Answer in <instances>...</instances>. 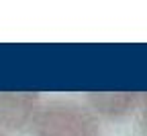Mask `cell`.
I'll return each instance as SVG.
<instances>
[{
  "label": "cell",
  "instance_id": "4",
  "mask_svg": "<svg viewBox=\"0 0 147 136\" xmlns=\"http://www.w3.org/2000/svg\"><path fill=\"white\" fill-rule=\"evenodd\" d=\"M0 136H6V134H4V132H2V130H0Z\"/></svg>",
  "mask_w": 147,
  "mask_h": 136
},
{
  "label": "cell",
  "instance_id": "2",
  "mask_svg": "<svg viewBox=\"0 0 147 136\" xmlns=\"http://www.w3.org/2000/svg\"><path fill=\"white\" fill-rule=\"evenodd\" d=\"M43 100L35 91H0V130L4 134L31 132Z\"/></svg>",
  "mask_w": 147,
  "mask_h": 136
},
{
  "label": "cell",
  "instance_id": "1",
  "mask_svg": "<svg viewBox=\"0 0 147 136\" xmlns=\"http://www.w3.org/2000/svg\"><path fill=\"white\" fill-rule=\"evenodd\" d=\"M33 136H102L100 118L74 100L43 102L31 130Z\"/></svg>",
  "mask_w": 147,
  "mask_h": 136
},
{
  "label": "cell",
  "instance_id": "3",
  "mask_svg": "<svg viewBox=\"0 0 147 136\" xmlns=\"http://www.w3.org/2000/svg\"><path fill=\"white\" fill-rule=\"evenodd\" d=\"M141 102V93H88L86 106L94 112L98 118L119 120L125 116H131L137 112Z\"/></svg>",
  "mask_w": 147,
  "mask_h": 136
}]
</instances>
